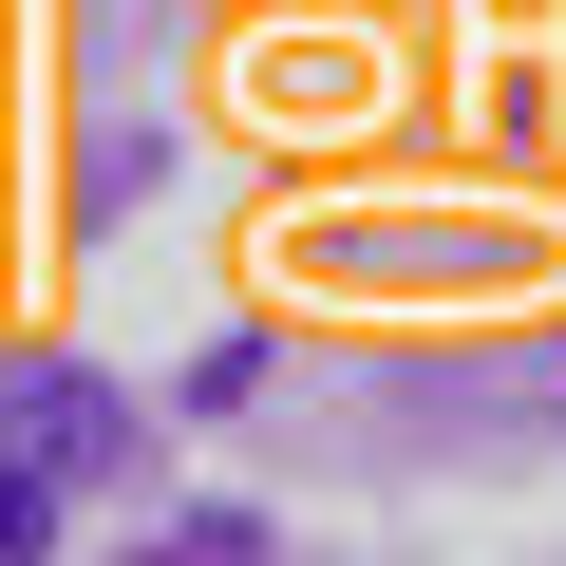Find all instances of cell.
Here are the masks:
<instances>
[{
  "label": "cell",
  "instance_id": "obj_2",
  "mask_svg": "<svg viewBox=\"0 0 566 566\" xmlns=\"http://www.w3.org/2000/svg\"><path fill=\"white\" fill-rule=\"evenodd\" d=\"M39 528H57V472H20V453H0V566H20Z\"/></svg>",
  "mask_w": 566,
  "mask_h": 566
},
{
  "label": "cell",
  "instance_id": "obj_1",
  "mask_svg": "<svg viewBox=\"0 0 566 566\" xmlns=\"http://www.w3.org/2000/svg\"><path fill=\"white\" fill-rule=\"evenodd\" d=\"M0 453L57 472V491H95V472H133V397L114 378H0Z\"/></svg>",
  "mask_w": 566,
  "mask_h": 566
}]
</instances>
